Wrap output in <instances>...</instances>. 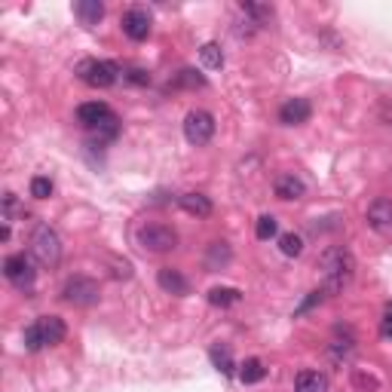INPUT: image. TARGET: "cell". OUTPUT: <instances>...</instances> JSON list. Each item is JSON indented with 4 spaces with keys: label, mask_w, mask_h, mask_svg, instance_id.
Here are the masks:
<instances>
[{
    "label": "cell",
    "mask_w": 392,
    "mask_h": 392,
    "mask_svg": "<svg viewBox=\"0 0 392 392\" xmlns=\"http://www.w3.org/2000/svg\"><path fill=\"white\" fill-rule=\"evenodd\" d=\"M319 267H322V291L325 294H341L346 285L356 276V258L350 248L343 245H331L319 254Z\"/></svg>",
    "instance_id": "1"
},
{
    "label": "cell",
    "mask_w": 392,
    "mask_h": 392,
    "mask_svg": "<svg viewBox=\"0 0 392 392\" xmlns=\"http://www.w3.org/2000/svg\"><path fill=\"white\" fill-rule=\"evenodd\" d=\"M31 258L43 267H56L62 260V239L49 224H37L31 233Z\"/></svg>",
    "instance_id": "2"
},
{
    "label": "cell",
    "mask_w": 392,
    "mask_h": 392,
    "mask_svg": "<svg viewBox=\"0 0 392 392\" xmlns=\"http://www.w3.org/2000/svg\"><path fill=\"white\" fill-rule=\"evenodd\" d=\"M77 77H80L86 86L93 89H108L117 83L120 77V68L114 62H98V58H86V62L77 64Z\"/></svg>",
    "instance_id": "3"
},
{
    "label": "cell",
    "mask_w": 392,
    "mask_h": 392,
    "mask_svg": "<svg viewBox=\"0 0 392 392\" xmlns=\"http://www.w3.org/2000/svg\"><path fill=\"white\" fill-rule=\"evenodd\" d=\"M138 245L145 252H154V254H162V252H172L178 245V233L166 224H147L138 230Z\"/></svg>",
    "instance_id": "4"
},
{
    "label": "cell",
    "mask_w": 392,
    "mask_h": 392,
    "mask_svg": "<svg viewBox=\"0 0 392 392\" xmlns=\"http://www.w3.org/2000/svg\"><path fill=\"white\" fill-rule=\"evenodd\" d=\"M212 135H215V117L208 114V110L196 108V110H191V114L184 117V138L191 141V145H196V147L208 145Z\"/></svg>",
    "instance_id": "5"
},
{
    "label": "cell",
    "mask_w": 392,
    "mask_h": 392,
    "mask_svg": "<svg viewBox=\"0 0 392 392\" xmlns=\"http://www.w3.org/2000/svg\"><path fill=\"white\" fill-rule=\"evenodd\" d=\"M62 297L74 306H93V304H98V282H93V279H86V276H74L64 282Z\"/></svg>",
    "instance_id": "6"
},
{
    "label": "cell",
    "mask_w": 392,
    "mask_h": 392,
    "mask_svg": "<svg viewBox=\"0 0 392 392\" xmlns=\"http://www.w3.org/2000/svg\"><path fill=\"white\" fill-rule=\"evenodd\" d=\"M3 276L12 285H19V289L31 285L34 282V260H31V254H10L3 260Z\"/></svg>",
    "instance_id": "7"
},
{
    "label": "cell",
    "mask_w": 392,
    "mask_h": 392,
    "mask_svg": "<svg viewBox=\"0 0 392 392\" xmlns=\"http://www.w3.org/2000/svg\"><path fill=\"white\" fill-rule=\"evenodd\" d=\"M123 34H126L129 40H147V37H150V16H147V10L132 6V10L123 12Z\"/></svg>",
    "instance_id": "8"
},
{
    "label": "cell",
    "mask_w": 392,
    "mask_h": 392,
    "mask_svg": "<svg viewBox=\"0 0 392 392\" xmlns=\"http://www.w3.org/2000/svg\"><path fill=\"white\" fill-rule=\"evenodd\" d=\"M313 117V104L306 98H289V101L279 108V123L282 126H304Z\"/></svg>",
    "instance_id": "9"
},
{
    "label": "cell",
    "mask_w": 392,
    "mask_h": 392,
    "mask_svg": "<svg viewBox=\"0 0 392 392\" xmlns=\"http://www.w3.org/2000/svg\"><path fill=\"white\" fill-rule=\"evenodd\" d=\"M368 227L383 236L392 233V199H374L368 206Z\"/></svg>",
    "instance_id": "10"
},
{
    "label": "cell",
    "mask_w": 392,
    "mask_h": 392,
    "mask_svg": "<svg viewBox=\"0 0 392 392\" xmlns=\"http://www.w3.org/2000/svg\"><path fill=\"white\" fill-rule=\"evenodd\" d=\"M108 117H114V110H110L104 101H86V104H80V108H77V120H80L86 129L101 126Z\"/></svg>",
    "instance_id": "11"
},
{
    "label": "cell",
    "mask_w": 392,
    "mask_h": 392,
    "mask_svg": "<svg viewBox=\"0 0 392 392\" xmlns=\"http://www.w3.org/2000/svg\"><path fill=\"white\" fill-rule=\"evenodd\" d=\"M156 282H160L162 291L175 294V297H184L187 291H191V282H187V276L181 270H172V267H162L160 276H156Z\"/></svg>",
    "instance_id": "12"
},
{
    "label": "cell",
    "mask_w": 392,
    "mask_h": 392,
    "mask_svg": "<svg viewBox=\"0 0 392 392\" xmlns=\"http://www.w3.org/2000/svg\"><path fill=\"white\" fill-rule=\"evenodd\" d=\"M294 392H328V377L322 371H300L294 377Z\"/></svg>",
    "instance_id": "13"
},
{
    "label": "cell",
    "mask_w": 392,
    "mask_h": 392,
    "mask_svg": "<svg viewBox=\"0 0 392 392\" xmlns=\"http://www.w3.org/2000/svg\"><path fill=\"white\" fill-rule=\"evenodd\" d=\"M178 206L184 208L187 215H196V218H208L212 215V199L208 196H202V193H184V196H178Z\"/></svg>",
    "instance_id": "14"
},
{
    "label": "cell",
    "mask_w": 392,
    "mask_h": 392,
    "mask_svg": "<svg viewBox=\"0 0 392 392\" xmlns=\"http://www.w3.org/2000/svg\"><path fill=\"white\" fill-rule=\"evenodd\" d=\"M273 191H276L279 199H300V196L306 193L304 181L297 178V175H279L276 184H273Z\"/></svg>",
    "instance_id": "15"
},
{
    "label": "cell",
    "mask_w": 392,
    "mask_h": 392,
    "mask_svg": "<svg viewBox=\"0 0 392 392\" xmlns=\"http://www.w3.org/2000/svg\"><path fill=\"white\" fill-rule=\"evenodd\" d=\"M74 12H77V19H80L86 28H93V25L101 22V16H104V3L101 0H80V3L74 6Z\"/></svg>",
    "instance_id": "16"
},
{
    "label": "cell",
    "mask_w": 392,
    "mask_h": 392,
    "mask_svg": "<svg viewBox=\"0 0 392 392\" xmlns=\"http://www.w3.org/2000/svg\"><path fill=\"white\" fill-rule=\"evenodd\" d=\"M37 322H40V328H43L47 346L62 343V341H64V334H68V328H64V322H62L58 316H43V319H37Z\"/></svg>",
    "instance_id": "17"
},
{
    "label": "cell",
    "mask_w": 392,
    "mask_h": 392,
    "mask_svg": "<svg viewBox=\"0 0 392 392\" xmlns=\"http://www.w3.org/2000/svg\"><path fill=\"white\" fill-rule=\"evenodd\" d=\"M267 377V368L260 358H245L243 362V371H239V380L245 383V387H254V383H260Z\"/></svg>",
    "instance_id": "18"
},
{
    "label": "cell",
    "mask_w": 392,
    "mask_h": 392,
    "mask_svg": "<svg viewBox=\"0 0 392 392\" xmlns=\"http://www.w3.org/2000/svg\"><path fill=\"white\" fill-rule=\"evenodd\" d=\"M243 300V291L239 289H227V285H218V289L208 291V304L212 306H233Z\"/></svg>",
    "instance_id": "19"
},
{
    "label": "cell",
    "mask_w": 392,
    "mask_h": 392,
    "mask_svg": "<svg viewBox=\"0 0 392 392\" xmlns=\"http://www.w3.org/2000/svg\"><path fill=\"white\" fill-rule=\"evenodd\" d=\"M227 260H230V245L227 243H212L208 245V258H206L208 270H221Z\"/></svg>",
    "instance_id": "20"
},
{
    "label": "cell",
    "mask_w": 392,
    "mask_h": 392,
    "mask_svg": "<svg viewBox=\"0 0 392 392\" xmlns=\"http://www.w3.org/2000/svg\"><path fill=\"white\" fill-rule=\"evenodd\" d=\"M208 356H212V365L221 371V374H227V377L233 374V368H236V365H233V356H230V350H227V346H212V352H208Z\"/></svg>",
    "instance_id": "21"
},
{
    "label": "cell",
    "mask_w": 392,
    "mask_h": 392,
    "mask_svg": "<svg viewBox=\"0 0 392 392\" xmlns=\"http://www.w3.org/2000/svg\"><path fill=\"white\" fill-rule=\"evenodd\" d=\"M199 58H202V64H206V68H212V71L224 68V52H221L218 43H206V47L199 49Z\"/></svg>",
    "instance_id": "22"
},
{
    "label": "cell",
    "mask_w": 392,
    "mask_h": 392,
    "mask_svg": "<svg viewBox=\"0 0 392 392\" xmlns=\"http://www.w3.org/2000/svg\"><path fill=\"white\" fill-rule=\"evenodd\" d=\"M43 346H47V337H43L40 322L28 325V328H25V350H28V352H37V350H43Z\"/></svg>",
    "instance_id": "23"
},
{
    "label": "cell",
    "mask_w": 392,
    "mask_h": 392,
    "mask_svg": "<svg viewBox=\"0 0 392 392\" xmlns=\"http://www.w3.org/2000/svg\"><path fill=\"white\" fill-rule=\"evenodd\" d=\"M279 233V224H276V218H273V215H260L258 218V224H254V236L258 239H273Z\"/></svg>",
    "instance_id": "24"
},
{
    "label": "cell",
    "mask_w": 392,
    "mask_h": 392,
    "mask_svg": "<svg viewBox=\"0 0 392 392\" xmlns=\"http://www.w3.org/2000/svg\"><path fill=\"white\" fill-rule=\"evenodd\" d=\"M279 248H282L285 258H297V254L304 252V239H300L297 233H282V236H279Z\"/></svg>",
    "instance_id": "25"
},
{
    "label": "cell",
    "mask_w": 392,
    "mask_h": 392,
    "mask_svg": "<svg viewBox=\"0 0 392 392\" xmlns=\"http://www.w3.org/2000/svg\"><path fill=\"white\" fill-rule=\"evenodd\" d=\"M175 83H178V86H184V89H202V86H206V77H199L193 68H184V71H178Z\"/></svg>",
    "instance_id": "26"
},
{
    "label": "cell",
    "mask_w": 392,
    "mask_h": 392,
    "mask_svg": "<svg viewBox=\"0 0 392 392\" xmlns=\"http://www.w3.org/2000/svg\"><path fill=\"white\" fill-rule=\"evenodd\" d=\"M31 196H34V199H49L52 196V181L43 178V175L31 178Z\"/></svg>",
    "instance_id": "27"
},
{
    "label": "cell",
    "mask_w": 392,
    "mask_h": 392,
    "mask_svg": "<svg viewBox=\"0 0 392 392\" xmlns=\"http://www.w3.org/2000/svg\"><path fill=\"white\" fill-rule=\"evenodd\" d=\"M243 12L254 16V25H258V22H267V19H273V10H270V6H260V3H243Z\"/></svg>",
    "instance_id": "28"
},
{
    "label": "cell",
    "mask_w": 392,
    "mask_h": 392,
    "mask_svg": "<svg viewBox=\"0 0 392 392\" xmlns=\"http://www.w3.org/2000/svg\"><path fill=\"white\" fill-rule=\"evenodd\" d=\"M123 80L135 83V86H147V83H150V74H147L145 68H129L126 74H123Z\"/></svg>",
    "instance_id": "29"
},
{
    "label": "cell",
    "mask_w": 392,
    "mask_h": 392,
    "mask_svg": "<svg viewBox=\"0 0 392 392\" xmlns=\"http://www.w3.org/2000/svg\"><path fill=\"white\" fill-rule=\"evenodd\" d=\"M322 297H325V291H322V289H316V291L310 294V297L304 300V304H300V310H297V313H306V310H313V306H316V304H322Z\"/></svg>",
    "instance_id": "30"
},
{
    "label": "cell",
    "mask_w": 392,
    "mask_h": 392,
    "mask_svg": "<svg viewBox=\"0 0 392 392\" xmlns=\"http://www.w3.org/2000/svg\"><path fill=\"white\" fill-rule=\"evenodd\" d=\"M0 239H3V243H6V239H10V224H3V227H0Z\"/></svg>",
    "instance_id": "31"
}]
</instances>
